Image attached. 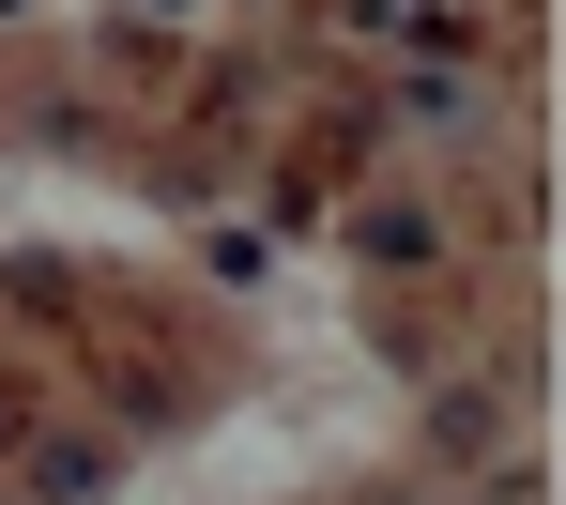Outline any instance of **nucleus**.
Segmentation results:
<instances>
[{"label":"nucleus","instance_id":"f257e3e1","mask_svg":"<svg viewBox=\"0 0 566 505\" xmlns=\"http://www.w3.org/2000/svg\"><path fill=\"white\" fill-rule=\"evenodd\" d=\"M353 245H368L382 276H413V261H444V230H429V200H368V214H353Z\"/></svg>","mask_w":566,"mask_h":505},{"label":"nucleus","instance_id":"f03ea898","mask_svg":"<svg viewBox=\"0 0 566 505\" xmlns=\"http://www.w3.org/2000/svg\"><path fill=\"white\" fill-rule=\"evenodd\" d=\"M31 491H46V505H93V491H107V444H93V429L31 444Z\"/></svg>","mask_w":566,"mask_h":505}]
</instances>
